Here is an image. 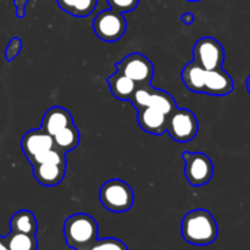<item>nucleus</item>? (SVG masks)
<instances>
[{
  "label": "nucleus",
  "instance_id": "nucleus-23",
  "mask_svg": "<svg viewBox=\"0 0 250 250\" xmlns=\"http://www.w3.org/2000/svg\"><path fill=\"white\" fill-rule=\"evenodd\" d=\"M150 84H143V85H137L136 90H134L133 95H132L131 100L129 102L132 103L134 107L137 110L142 109L144 106H148V99L149 94H150Z\"/></svg>",
  "mask_w": 250,
  "mask_h": 250
},
{
  "label": "nucleus",
  "instance_id": "nucleus-25",
  "mask_svg": "<svg viewBox=\"0 0 250 250\" xmlns=\"http://www.w3.org/2000/svg\"><path fill=\"white\" fill-rule=\"evenodd\" d=\"M22 50V42L19 37H14L11 41L7 44L6 49H5V59L7 61H12L14 59L17 58Z\"/></svg>",
  "mask_w": 250,
  "mask_h": 250
},
{
  "label": "nucleus",
  "instance_id": "nucleus-15",
  "mask_svg": "<svg viewBox=\"0 0 250 250\" xmlns=\"http://www.w3.org/2000/svg\"><path fill=\"white\" fill-rule=\"evenodd\" d=\"M107 84H109L111 94L119 100H131L137 88V84L131 78L119 71L107 78Z\"/></svg>",
  "mask_w": 250,
  "mask_h": 250
},
{
  "label": "nucleus",
  "instance_id": "nucleus-14",
  "mask_svg": "<svg viewBox=\"0 0 250 250\" xmlns=\"http://www.w3.org/2000/svg\"><path fill=\"white\" fill-rule=\"evenodd\" d=\"M205 75H207V70H204L202 66L198 65V63L193 60L183 67L182 72H181V78H182L186 88L189 89L190 92L203 93V89H204Z\"/></svg>",
  "mask_w": 250,
  "mask_h": 250
},
{
  "label": "nucleus",
  "instance_id": "nucleus-26",
  "mask_svg": "<svg viewBox=\"0 0 250 250\" xmlns=\"http://www.w3.org/2000/svg\"><path fill=\"white\" fill-rule=\"evenodd\" d=\"M28 0H15V6H16L17 17L22 19L24 16V7Z\"/></svg>",
  "mask_w": 250,
  "mask_h": 250
},
{
  "label": "nucleus",
  "instance_id": "nucleus-8",
  "mask_svg": "<svg viewBox=\"0 0 250 250\" xmlns=\"http://www.w3.org/2000/svg\"><path fill=\"white\" fill-rule=\"evenodd\" d=\"M193 60L204 70H216L224 65L225 49L217 39L203 37L193 46Z\"/></svg>",
  "mask_w": 250,
  "mask_h": 250
},
{
  "label": "nucleus",
  "instance_id": "nucleus-4",
  "mask_svg": "<svg viewBox=\"0 0 250 250\" xmlns=\"http://www.w3.org/2000/svg\"><path fill=\"white\" fill-rule=\"evenodd\" d=\"M127 29V22L124 14L116 10H103L93 20V31L102 41L112 43L124 37Z\"/></svg>",
  "mask_w": 250,
  "mask_h": 250
},
{
  "label": "nucleus",
  "instance_id": "nucleus-3",
  "mask_svg": "<svg viewBox=\"0 0 250 250\" xmlns=\"http://www.w3.org/2000/svg\"><path fill=\"white\" fill-rule=\"evenodd\" d=\"M99 200L106 210L121 214L133 207L134 193L128 183L119 178H112L100 187Z\"/></svg>",
  "mask_w": 250,
  "mask_h": 250
},
{
  "label": "nucleus",
  "instance_id": "nucleus-27",
  "mask_svg": "<svg viewBox=\"0 0 250 250\" xmlns=\"http://www.w3.org/2000/svg\"><path fill=\"white\" fill-rule=\"evenodd\" d=\"M181 21L186 24H192L194 22V15L192 12H186V14L181 15Z\"/></svg>",
  "mask_w": 250,
  "mask_h": 250
},
{
  "label": "nucleus",
  "instance_id": "nucleus-30",
  "mask_svg": "<svg viewBox=\"0 0 250 250\" xmlns=\"http://www.w3.org/2000/svg\"><path fill=\"white\" fill-rule=\"evenodd\" d=\"M187 1H200V0H187Z\"/></svg>",
  "mask_w": 250,
  "mask_h": 250
},
{
  "label": "nucleus",
  "instance_id": "nucleus-5",
  "mask_svg": "<svg viewBox=\"0 0 250 250\" xmlns=\"http://www.w3.org/2000/svg\"><path fill=\"white\" fill-rule=\"evenodd\" d=\"M182 159L185 160V176L190 186L202 187L211 181L214 164L207 154L200 151H183Z\"/></svg>",
  "mask_w": 250,
  "mask_h": 250
},
{
  "label": "nucleus",
  "instance_id": "nucleus-20",
  "mask_svg": "<svg viewBox=\"0 0 250 250\" xmlns=\"http://www.w3.org/2000/svg\"><path fill=\"white\" fill-rule=\"evenodd\" d=\"M6 239V246L9 250H37L38 248V241L36 236L27 233H20V232H10Z\"/></svg>",
  "mask_w": 250,
  "mask_h": 250
},
{
  "label": "nucleus",
  "instance_id": "nucleus-7",
  "mask_svg": "<svg viewBox=\"0 0 250 250\" xmlns=\"http://www.w3.org/2000/svg\"><path fill=\"white\" fill-rule=\"evenodd\" d=\"M115 66L119 72L131 78L137 85L150 84L155 73L153 62L141 53H132L125 56Z\"/></svg>",
  "mask_w": 250,
  "mask_h": 250
},
{
  "label": "nucleus",
  "instance_id": "nucleus-16",
  "mask_svg": "<svg viewBox=\"0 0 250 250\" xmlns=\"http://www.w3.org/2000/svg\"><path fill=\"white\" fill-rule=\"evenodd\" d=\"M81 141L80 129L76 127V125H70L63 129L59 131L58 133L53 136L54 148L59 149L62 153H68L78 146Z\"/></svg>",
  "mask_w": 250,
  "mask_h": 250
},
{
  "label": "nucleus",
  "instance_id": "nucleus-13",
  "mask_svg": "<svg viewBox=\"0 0 250 250\" xmlns=\"http://www.w3.org/2000/svg\"><path fill=\"white\" fill-rule=\"evenodd\" d=\"M33 177L38 183L45 187L59 186L65 178L67 164L54 165V164H33Z\"/></svg>",
  "mask_w": 250,
  "mask_h": 250
},
{
  "label": "nucleus",
  "instance_id": "nucleus-19",
  "mask_svg": "<svg viewBox=\"0 0 250 250\" xmlns=\"http://www.w3.org/2000/svg\"><path fill=\"white\" fill-rule=\"evenodd\" d=\"M98 0H58L63 11L75 17H87L94 11Z\"/></svg>",
  "mask_w": 250,
  "mask_h": 250
},
{
  "label": "nucleus",
  "instance_id": "nucleus-22",
  "mask_svg": "<svg viewBox=\"0 0 250 250\" xmlns=\"http://www.w3.org/2000/svg\"><path fill=\"white\" fill-rule=\"evenodd\" d=\"M87 250H128L126 244L117 238L97 239Z\"/></svg>",
  "mask_w": 250,
  "mask_h": 250
},
{
  "label": "nucleus",
  "instance_id": "nucleus-29",
  "mask_svg": "<svg viewBox=\"0 0 250 250\" xmlns=\"http://www.w3.org/2000/svg\"><path fill=\"white\" fill-rule=\"evenodd\" d=\"M247 89H248V93L250 94V75L247 78Z\"/></svg>",
  "mask_w": 250,
  "mask_h": 250
},
{
  "label": "nucleus",
  "instance_id": "nucleus-2",
  "mask_svg": "<svg viewBox=\"0 0 250 250\" xmlns=\"http://www.w3.org/2000/svg\"><path fill=\"white\" fill-rule=\"evenodd\" d=\"M63 238L73 250H87L98 239L99 227L94 217L84 212L71 215L63 224Z\"/></svg>",
  "mask_w": 250,
  "mask_h": 250
},
{
  "label": "nucleus",
  "instance_id": "nucleus-18",
  "mask_svg": "<svg viewBox=\"0 0 250 250\" xmlns=\"http://www.w3.org/2000/svg\"><path fill=\"white\" fill-rule=\"evenodd\" d=\"M148 106L154 107V109L159 110L166 116L171 114L173 110L177 109V104L176 100L173 99L172 95L170 93L165 92V90L158 89V88H150V94H149L148 99Z\"/></svg>",
  "mask_w": 250,
  "mask_h": 250
},
{
  "label": "nucleus",
  "instance_id": "nucleus-17",
  "mask_svg": "<svg viewBox=\"0 0 250 250\" xmlns=\"http://www.w3.org/2000/svg\"><path fill=\"white\" fill-rule=\"evenodd\" d=\"M10 229L11 232H20L36 236L38 231V224L34 214L29 210H20L12 215L10 220Z\"/></svg>",
  "mask_w": 250,
  "mask_h": 250
},
{
  "label": "nucleus",
  "instance_id": "nucleus-24",
  "mask_svg": "<svg viewBox=\"0 0 250 250\" xmlns=\"http://www.w3.org/2000/svg\"><path fill=\"white\" fill-rule=\"evenodd\" d=\"M109 2L110 9L116 10V11L121 12V14H126V12L133 11L137 9L139 4V0H107Z\"/></svg>",
  "mask_w": 250,
  "mask_h": 250
},
{
  "label": "nucleus",
  "instance_id": "nucleus-12",
  "mask_svg": "<svg viewBox=\"0 0 250 250\" xmlns=\"http://www.w3.org/2000/svg\"><path fill=\"white\" fill-rule=\"evenodd\" d=\"M73 124L72 115L62 106H53L46 110L42 119L41 128L51 137L59 131Z\"/></svg>",
  "mask_w": 250,
  "mask_h": 250
},
{
  "label": "nucleus",
  "instance_id": "nucleus-1",
  "mask_svg": "<svg viewBox=\"0 0 250 250\" xmlns=\"http://www.w3.org/2000/svg\"><path fill=\"white\" fill-rule=\"evenodd\" d=\"M181 234L193 246H209L219 236V226L215 217L205 209L187 212L181 222Z\"/></svg>",
  "mask_w": 250,
  "mask_h": 250
},
{
  "label": "nucleus",
  "instance_id": "nucleus-11",
  "mask_svg": "<svg viewBox=\"0 0 250 250\" xmlns=\"http://www.w3.org/2000/svg\"><path fill=\"white\" fill-rule=\"evenodd\" d=\"M137 120L143 131L154 136H161L166 132L167 116L159 110L150 106H144L138 109Z\"/></svg>",
  "mask_w": 250,
  "mask_h": 250
},
{
  "label": "nucleus",
  "instance_id": "nucleus-21",
  "mask_svg": "<svg viewBox=\"0 0 250 250\" xmlns=\"http://www.w3.org/2000/svg\"><path fill=\"white\" fill-rule=\"evenodd\" d=\"M29 164H54V165H65L67 164V158L66 154L60 151L56 148H51L49 150L44 151L41 155L36 156L32 160H29Z\"/></svg>",
  "mask_w": 250,
  "mask_h": 250
},
{
  "label": "nucleus",
  "instance_id": "nucleus-10",
  "mask_svg": "<svg viewBox=\"0 0 250 250\" xmlns=\"http://www.w3.org/2000/svg\"><path fill=\"white\" fill-rule=\"evenodd\" d=\"M233 90V80L222 67L207 71L203 93L212 97H225Z\"/></svg>",
  "mask_w": 250,
  "mask_h": 250
},
{
  "label": "nucleus",
  "instance_id": "nucleus-28",
  "mask_svg": "<svg viewBox=\"0 0 250 250\" xmlns=\"http://www.w3.org/2000/svg\"><path fill=\"white\" fill-rule=\"evenodd\" d=\"M0 250H9L6 246V239H5V237L1 236H0Z\"/></svg>",
  "mask_w": 250,
  "mask_h": 250
},
{
  "label": "nucleus",
  "instance_id": "nucleus-9",
  "mask_svg": "<svg viewBox=\"0 0 250 250\" xmlns=\"http://www.w3.org/2000/svg\"><path fill=\"white\" fill-rule=\"evenodd\" d=\"M51 148H54L53 137L42 128L26 132L21 139V149L28 161Z\"/></svg>",
  "mask_w": 250,
  "mask_h": 250
},
{
  "label": "nucleus",
  "instance_id": "nucleus-6",
  "mask_svg": "<svg viewBox=\"0 0 250 250\" xmlns=\"http://www.w3.org/2000/svg\"><path fill=\"white\" fill-rule=\"evenodd\" d=\"M199 129L197 116L188 109H176L167 116L166 132L178 143H186L195 138Z\"/></svg>",
  "mask_w": 250,
  "mask_h": 250
}]
</instances>
